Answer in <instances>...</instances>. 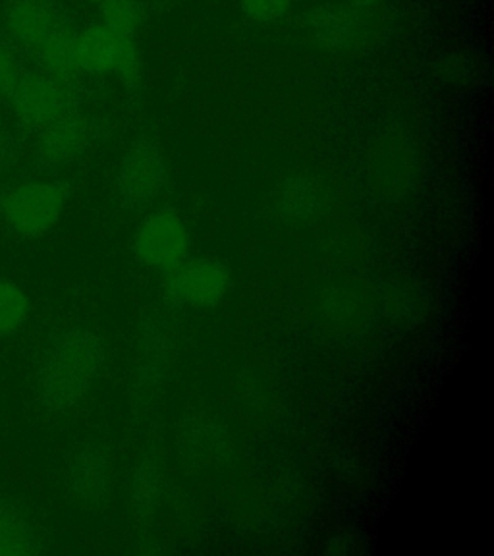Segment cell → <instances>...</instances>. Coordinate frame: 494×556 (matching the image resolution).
Returning <instances> with one entry per match:
<instances>
[{"label": "cell", "mask_w": 494, "mask_h": 556, "mask_svg": "<svg viewBox=\"0 0 494 556\" xmlns=\"http://www.w3.org/2000/svg\"><path fill=\"white\" fill-rule=\"evenodd\" d=\"M106 359L109 346L96 330L72 327L56 332L35 365V400L51 416L78 409L96 391Z\"/></svg>", "instance_id": "obj_1"}, {"label": "cell", "mask_w": 494, "mask_h": 556, "mask_svg": "<svg viewBox=\"0 0 494 556\" xmlns=\"http://www.w3.org/2000/svg\"><path fill=\"white\" fill-rule=\"evenodd\" d=\"M165 493V473L155 458H143L131 473V513L139 520L156 513Z\"/></svg>", "instance_id": "obj_17"}, {"label": "cell", "mask_w": 494, "mask_h": 556, "mask_svg": "<svg viewBox=\"0 0 494 556\" xmlns=\"http://www.w3.org/2000/svg\"><path fill=\"white\" fill-rule=\"evenodd\" d=\"M101 24L118 37L136 39L148 22V4L143 0H111L99 7Z\"/></svg>", "instance_id": "obj_18"}, {"label": "cell", "mask_w": 494, "mask_h": 556, "mask_svg": "<svg viewBox=\"0 0 494 556\" xmlns=\"http://www.w3.org/2000/svg\"><path fill=\"white\" fill-rule=\"evenodd\" d=\"M174 344L176 337L173 327L163 319H153L141 329L139 365L134 382V391L138 394L136 400L141 404L153 399L159 387L165 381L166 369L174 354Z\"/></svg>", "instance_id": "obj_11"}, {"label": "cell", "mask_w": 494, "mask_h": 556, "mask_svg": "<svg viewBox=\"0 0 494 556\" xmlns=\"http://www.w3.org/2000/svg\"><path fill=\"white\" fill-rule=\"evenodd\" d=\"M168 161L155 139L138 138L122 156L116 174V193L122 207L149 211L168 186Z\"/></svg>", "instance_id": "obj_3"}, {"label": "cell", "mask_w": 494, "mask_h": 556, "mask_svg": "<svg viewBox=\"0 0 494 556\" xmlns=\"http://www.w3.org/2000/svg\"><path fill=\"white\" fill-rule=\"evenodd\" d=\"M290 7H292V0H242L243 14L263 24H273L282 20L287 16Z\"/></svg>", "instance_id": "obj_22"}, {"label": "cell", "mask_w": 494, "mask_h": 556, "mask_svg": "<svg viewBox=\"0 0 494 556\" xmlns=\"http://www.w3.org/2000/svg\"><path fill=\"white\" fill-rule=\"evenodd\" d=\"M93 141L96 124L74 111L37 131V161L43 168L61 170L86 155Z\"/></svg>", "instance_id": "obj_9"}, {"label": "cell", "mask_w": 494, "mask_h": 556, "mask_svg": "<svg viewBox=\"0 0 494 556\" xmlns=\"http://www.w3.org/2000/svg\"><path fill=\"white\" fill-rule=\"evenodd\" d=\"M121 37L103 24H91L76 31V59L81 74H113Z\"/></svg>", "instance_id": "obj_14"}, {"label": "cell", "mask_w": 494, "mask_h": 556, "mask_svg": "<svg viewBox=\"0 0 494 556\" xmlns=\"http://www.w3.org/2000/svg\"><path fill=\"white\" fill-rule=\"evenodd\" d=\"M26 70L17 56L16 45L7 35L0 37V101H7Z\"/></svg>", "instance_id": "obj_21"}, {"label": "cell", "mask_w": 494, "mask_h": 556, "mask_svg": "<svg viewBox=\"0 0 494 556\" xmlns=\"http://www.w3.org/2000/svg\"><path fill=\"white\" fill-rule=\"evenodd\" d=\"M0 498H2V495H0Z\"/></svg>", "instance_id": "obj_25"}, {"label": "cell", "mask_w": 494, "mask_h": 556, "mask_svg": "<svg viewBox=\"0 0 494 556\" xmlns=\"http://www.w3.org/2000/svg\"><path fill=\"white\" fill-rule=\"evenodd\" d=\"M305 24L313 41L330 51L346 49L356 37V17L340 4H322L313 9L305 14Z\"/></svg>", "instance_id": "obj_15"}, {"label": "cell", "mask_w": 494, "mask_h": 556, "mask_svg": "<svg viewBox=\"0 0 494 556\" xmlns=\"http://www.w3.org/2000/svg\"><path fill=\"white\" fill-rule=\"evenodd\" d=\"M7 101L14 118L31 131H41L52 122L76 111L72 84L54 78L43 70L24 72Z\"/></svg>", "instance_id": "obj_5"}, {"label": "cell", "mask_w": 494, "mask_h": 556, "mask_svg": "<svg viewBox=\"0 0 494 556\" xmlns=\"http://www.w3.org/2000/svg\"><path fill=\"white\" fill-rule=\"evenodd\" d=\"M178 452L191 466L205 468L225 460L232 446L230 431L225 421L208 412H195L183 417L176 437Z\"/></svg>", "instance_id": "obj_10"}, {"label": "cell", "mask_w": 494, "mask_h": 556, "mask_svg": "<svg viewBox=\"0 0 494 556\" xmlns=\"http://www.w3.org/2000/svg\"><path fill=\"white\" fill-rule=\"evenodd\" d=\"M45 551L43 531L7 496L0 498V556H31Z\"/></svg>", "instance_id": "obj_12"}, {"label": "cell", "mask_w": 494, "mask_h": 556, "mask_svg": "<svg viewBox=\"0 0 494 556\" xmlns=\"http://www.w3.org/2000/svg\"><path fill=\"white\" fill-rule=\"evenodd\" d=\"M113 74L130 93H136L143 84V54L139 51L136 39L121 37Z\"/></svg>", "instance_id": "obj_20"}, {"label": "cell", "mask_w": 494, "mask_h": 556, "mask_svg": "<svg viewBox=\"0 0 494 556\" xmlns=\"http://www.w3.org/2000/svg\"><path fill=\"white\" fill-rule=\"evenodd\" d=\"M0 24L12 43L34 52L69 17L59 0H0Z\"/></svg>", "instance_id": "obj_8"}, {"label": "cell", "mask_w": 494, "mask_h": 556, "mask_svg": "<svg viewBox=\"0 0 494 556\" xmlns=\"http://www.w3.org/2000/svg\"><path fill=\"white\" fill-rule=\"evenodd\" d=\"M232 290V273L217 257H188L166 270L163 292L170 304L186 309H211Z\"/></svg>", "instance_id": "obj_6"}, {"label": "cell", "mask_w": 494, "mask_h": 556, "mask_svg": "<svg viewBox=\"0 0 494 556\" xmlns=\"http://www.w3.org/2000/svg\"><path fill=\"white\" fill-rule=\"evenodd\" d=\"M357 9H367V7H373L377 0H350Z\"/></svg>", "instance_id": "obj_23"}, {"label": "cell", "mask_w": 494, "mask_h": 556, "mask_svg": "<svg viewBox=\"0 0 494 556\" xmlns=\"http://www.w3.org/2000/svg\"><path fill=\"white\" fill-rule=\"evenodd\" d=\"M29 309L31 304L26 290L12 278L0 277V339L14 337L24 329Z\"/></svg>", "instance_id": "obj_19"}, {"label": "cell", "mask_w": 494, "mask_h": 556, "mask_svg": "<svg viewBox=\"0 0 494 556\" xmlns=\"http://www.w3.org/2000/svg\"><path fill=\"white\" fill-rule=\"evenodd\" d=\"M322 201L321 186L305 174L288 176L275 190V208L288 223H305L317 217Z\"/></svg>", "instance_id": "obj_13"}, {"label": "cell", "mask_w": 494, "mask_h": 556, "mask_svg": "<svg viewBox=\"0 0 494 556\" xmlns=\"http://www.w3.org/2000/svg\"><path fill=\"white\" fill-rule=\"evenodd\" d=\"M68 198V184L62 180L17 184L0 198V220L17 238L37 240L59 225Z\"/></svg>", "instance_id": "obj_2"}, {"label": "cell", "mask_w": 494, "mask_h": 556, "mask_svg": "<svg viewBox=\"0 0 494 556\" xmlns=\"http://www.w3.org/2000/svg\"><path fill=\"white\" fill-rule=\"evenodd\" d=\"M191 230L182 213L163 207L149 211L131 236V252L145 269H174L190 257Z\"/></svg>", "instance_id": "obj_4"}, {"label": "cell", "mask_w": 494, "mask_h": 556, "mask_svg": "<svg viewBox=\"0 0 494 556\" xmlns=\"http://www.w3.org/2000/svg\"><path fill=\"white\" fill-rule=\"evenodd\" d=\"M34 54L39 68L62 81L72 84L81 74L76 59V29L72 24L52 34L35 49Z\"/></svg>", "instance_id": "obj_16"}, {"label": "cell", "mask_w": 494, "mask_h": 556, "mask_svg": "<svg viewBox=\"0 0 494 556\" xmlns=\"http://www.w3.org/2000/svg\"><path fill=\"white\" fill-rule=\"evenodd\" d=\"M87 2H91V4H97V7H101V4H106V2H111V0H87Z\"/></svg>", "instance_id": "obj_24"}, {"label": "cell", "mask_w": 494, "mask_h": 556, "mask_svg": "<svg viewBox=\"0 0 494 556\" xmlns=\"http://www.w3.org/2000/svg\"><path fill=\"white\" fill-rule=\"evenodd\" d=\"M113 458L104 446L87 443L72 454L66 468L69 498L84 510H103L114 495Z\"/></svg>", "instance_id": "obj_7"}]
</instances>
